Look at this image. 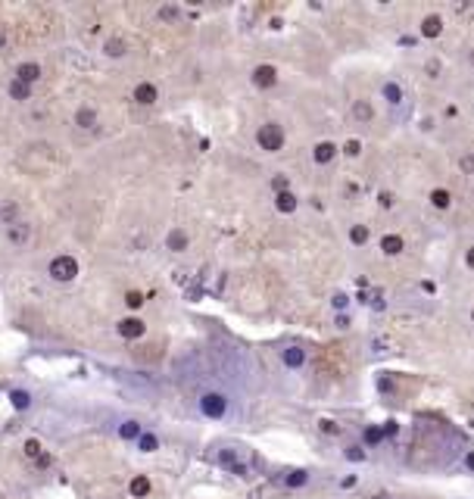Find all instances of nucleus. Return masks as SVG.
<instances>
[{"mask_svg": "<svg viewBox=\"0 0 474 499\" xmlns=\"http://www.w3.org/2000/svg\"><path fill=\"white\" fill-rule=\"evenodd\" d=\"M138 440H141V450H143V452H153V450H156V437L147 434V437H138Z\"/></svg>", "mask_w": 474, "mask_h": 499, "instance_id": "c756f323", "label": "nucleus"}, {"mask_svg": "<svg viewBox=\"0 0 474 499\" xmlns=\"http://www.w3.org/2000/svg\"><path fill=\"white\" fill-rule=\"evenodd\" d=\"M75 122H78V128H94V125H97V113L91 106H81L78 113H75Z\"/></svg>", "mask_w": 474, "mask_h": 499, "instance_id": "4468645a", "label": "nucleus"}, {"mask_svg": "<svg viewBox=\"0 0 474 499\" xmlns=\"http://www.w3.org/2000/svg\"><path fill=\"white\" fill-rule=\"evenodd\" d=\"M427 200H430V206H434V209H440V213L452 206V193L446 190V188H434V190H430V197H427Z\"/></svg>", "mask_w": 474, "mask_h": 499, "instance_id": "ddd939ff", "label": "nucleus"}, {"mask_svg": "<svg viewBox=\"0 0 474 499\" xmlns=\"http://www.w3.org/2000/svg\"><path fill=\"white\" fill-rule=\"evenodd\" d=\"M334 156H337V143L334 141H318L315 150H312V159H315L318 166H328Z\"/></svg>", "mask_w": 474, "mask_h": 499, "instance_id": "0eeeda50", "label": "nucleus"}, {"mask_svg": "<svg viewBox=\"0 0 474 499\" xmlns=\"http://www.w3.org/2000/svg\"><path fill=\"white\" fill-rule=\"evenodd\" d=\"M378 203H380L384 209H390V206H393V193H390V190H384V193L378 197Z\"/></svg>", "mask_w": 474, "mask_h": 499, "instance_id": "473e14b6", "label": "nucleus"}, {"mask_svg": "<svg viewBox=\"0 0 474 499\" xmlns=\"http://www.w3.org/2000/svg\"><path fill=\"white\" fill-rule=\"evenodd\" d=\"M128 490H131V496H147V493H150V480L143 477V475H138V477L128 484Z\"/></svg>", "mask_w": 474, "mask_h": 499, "instance_id": "a211bd4d", "label": "nucleus"}, {"mask_svg": "<svg viewBox=\"0 0 474 499\" xmlns=\"http://www.w3.org/2000/svg\"><path fill=\"white\" fill-rule=\"evenodd\" d=\"M41 78V66L38 63H22L19 69H16V81H22V84H35Z\"/></svg>", "mask_w": 474, "mask_h": 499, "instance_id": "9b49d317", "label": "nucleus"}, {"mask_svg": "<svg viewBox=\"0 0 474 499\" xmlns=\"http://www.w3.org/2000/svg\"><path fill=\"white\" fill-rule=\"evenodd\" d=\"M200 409H203V415H209V418H222L225 409H228V400L222 393H203Z\"/></svg>", "mask_w": 474, "mask_h": 499, "instance_id": "7ed1b4c3", "label": "nucleus"}, {"mask_svg": "<svg viewBox=\"0 0 474 499\" xmlns=\"http://www.w3.org/2000/svg\"><path fill=\"white\" fill-rule=\"evenodd\" d=\"M353 116H356L359 122H368L371 116H375V109H371L368 100H356V103H353Z\"/></svg>", "mask_w": 474, "mask_h": 499, "instance_id": "f3484780", "label": "nucleus"}, {"mask_svg": "<svg viewBox=\"0 0 474 499\" xmlns=\"http://www.w3.org/2000/svg\"><path fill=\"white\" fill-rule=\"evenodd\" d=\"M343 153H346V156H359V153H362V143L356 141V138H350V141L343 143Z\"/></svg>", "mask_w": 474, "mask_h": 499, "instance_id": "393cba45", "label": "nucleus"}, {"mask_svg": "<svg viewBox=\"0 0 474 499\" xmlns=\"http://www.w3.org/2000/svg\"><path fill=\"white\" fill-rule=\"evenodd\" d=\"M103 50H106V56H125V41L122 38H109L103 44Z\"/></svg>", "mask_w": 474, "mask_h": 499, "instance_id": "aec40b11", "label": "nucleus"}, {"mask_svg": "<svg viewBox=\"0 0 474 499\" xmlns=\"http://www.w3.org/2000/svg\"><path fill=\"white\" fill-rule=\"evenodd\" d=\"M281 359H284L287 368H300L303 362H306V350H303V346H287V350L281 353Z\"/></svg>", "mask_w": 474, "mask_h": 499, "instance_id": "f8f14e48", "label": "nucleus"}, {"mask_svg": "<svg viewBox=\"0 0 474 499\" xmlns=\"http://www.w3.org/2000/svg\"><path fill=\"white\" fill-rule=\"evenodd\" d=\"M253 84H256L259 91L275 88V84H278V69H275V66H268V63L256 66V69H253Z\"/></svg>", "mask_w": 474, "mask_h": 499, "instance_id": "39448f33", "label": "nucleus"}, {"mask_svg": "<svg viewBox=\"0 0 474 499\" xmlns=\"http://www.w3.org/2000/svg\"><path fill=\"white\" fill-rule=\"evenodd\" d=\"M256 143L265 150V153H278V150L284 147V128L278 122H265L256 131Z\"/></svg>", "mask_w": 474, "mask_h": 499, "instance_id": "f257e3e1", "label": "nucleus"}, {"mask_svg": "<svg viewBox=\"0 0 474 499\" xmlns=\"http://www.w3.org/2000/svg\"><path fill=\"white\" fill-rule=\"evenodd\" d=\"M275 206H278V213L290 215V213H296L300 200H296V193H293V190H281V193H275Z\"/></svg>", "mask_w": 474, "mask_h": 499, "instance_id": "1a4fd4ad", "label": "nucleus"}, {"mask_svg": "<svg viewBox=\"0 0 474 499\" xmlns=\"http://www.w3.org/2000/svg\"><path fill=\"white\" fill-rule=\"evenodd\" d=\"M125 303H128L131 309H141L143 306V293H138V290H131V293H125Z\"/></svg>", "mask_w": 474, "mask_h": 499, "instance_id": "a878e982", "label": "nucleus"}, {"mask_svg": "<svg viewBox=\"0 0 474 499\" xmlns=\"http://www.w3.org/2000/svg\"><path fill=\"white\" fill-rule=\"evenodd\" d=\"M75 275H78V262L72 256H56L50 262V278L53 281H72Z\"/></svg>", "mask_w": 474, "mask_h": 499, "instance_id": "f03ea898", "label": "nucleus"}, {"mask_svg": "<svg viewBox=\"0 0 474 499\" xmlns=\"http://www.w3.org/2000/svg\"><path fill=\"white\" fill-rule=\"evenodd\" d=\"M346 459H365V452H362L359 446H350V450H346Z\"/></svg>", "mask_w": 474, "mask_h": 499, "instance_id": "72a5a7b5", "label": "nucleus"}, {"mask_svg": "<svg viewBox=\"0 0 474 499\" xmlns=\"http://www.w3.org/2000/svg\"><path fill=\"white\" fill-rule=\"evenodd\" d=\"M272 188H275L278 193H281V190H290V188H287V178H284V175H278V178H272Z\"/></svg>", "mask_w": 474, "mask_h": 499, "instance_id": "2f4dec72", "label": "nucleus"}, {"mask_svg": "<svg viewBox=\"0 0 474 499\" xmlns=\"http://www.w3.org/2000/svg\"><path fill=\"white\" fill-rule=\"evenodd\" d=\"M25 238H28V225H22V222H19V225H13V228H10V240H13V243H22Z\"/></svg>", "mask_w": 474, "mask_h": 499, "instance_id": "4be33fe9", "label": "nucleus"}, {"mask_svg": "<svg viewBox=\"0 0 474 499\" xmlns=\"http://www.w3.org/2000/svg\"><path fill=\"white\" fill-rule=\"evenodd\" d=\"M468 63H471V66H474V50H471V56H468Z\"/></svg>", "mask_w": 474, "mask_h": 499, "instance_id": "ea45409f", "label": "nucleus"}, {"mask_svg": "<svg viewBox=\"0 0 474 499\" xmlns=\"http://www.w3.org/2000/svg\"><path fill=\"white\" fill-rule=\"evenodd\" d=\"M287 484H290V487H303V484H306V471H293V475L287 477Z\"/></svg>", "mask_w": 474, "mask_h": 499, "instance_id": "c85d7f7f", "label": "nucleus"}, {"mask_svg": "<svg viewBox=\"0 0 474 499\" xmlns=\"http://www.w3.org/2000/svg\"><path fill=\"white\" fill-rule=\"evenodd\" d=\"M321 430H325V434H337V425L334 421H321Z\"/></svg>", "mask_w": 474, "mask_h": 499, "instance_id": "4c0bfd02", "label": "nucleus"}, {"mask_svg": "<svg viewBox=\"0 0 474 499\" xmlns=\"http://www.w3.org/2000/svg\"><path fill=\"white\" fill-rule=\"evenodd\" d=\"M380 94H384V100H387V103H393V106H396V103H403V97H405V94H403V88H400L396 81H387Z\"/></svg>", "mask_w": 474, "mask_h": 499, "instance_id": "2eb2a0df", "label": "nucleus"}, {"mask_svg": "<svg viewBox=\"0 0 474 499\" xmlns=\"http://www.w3.org/2000/svg\"><path fill=\"white\" fill-rule=\"evenodd\" d=\"M175 16H178L175 6H166V10H159V19H175Z\"/></svg>", "mask_w": 474, "mask_h": 499, "instance_id": "c9c22d12", "label": "nucleus"}, {"mask_svg": "<svg viewBox=\"0 0 474 499\" xmlns=\"http://www.w3.org/2000/svg\"><path fill=\"white\" fill-rule=\"evenodd\" d=\"M403 250H405V240L400 238V234H384V238H380V253H384V256H400Z\"/></svg>", "mask_w": 474, "mask_h": 499, "instance_id": "9d476101", "label": "nucleus"}, {"mask_svg": "<svg viewBox=\"0 0 474 499\" xmlns=\"http://www.w3.org/2000/svg\"><path fill=\"white\" fill-rule=\"evenodd\" d=\"M0 47H3V31H0Z\"/></svg>", "mask_w": 474, "mask_h": 499, "instance_id": "a19ab883", "label": "nucleus"}, {"mask_svg": "<svg viewBox=\"0 0 474 499\" xmlns=\"http://www.w3.org/2000/svg\"><path fill=\"white\" fill-rule=\"evenodd\" d=\"M16 213H19V209H16V206H10V203H6V206L0 209V215H3V218H16Z\"/></svg>", "mask_w": 474, "mask_h": 499, "instance_id": "f704fd0d", "label": "nucleus"}, {"mask_svg": "<svg viewBox=\"0 0 474 499\" xmlns=\"http://www.w3.org/2000/svg\"><path fill=\"white\" fill-rule=\"evenodd\" d=\"M368 238H371L368 225H353V228H350V240L356 243V247H365V243H368Z\"/></svg>", "mask_w": 474, "mask_h": 499, "instance_id": "dca6fc26", "label": "nucleus"}, {"mask_svg": "<svg viewBox=\"0 0 474 499\" xmlns=\"http://www.w3.org/2000/svg\"><path fill=\"white\" fill-rule=\"evenodd\" d=\"M116 331H118V337H125V340H138V337H143L147 325H143L138 315H128V318H122L116 325Z\"/></svg>", "mask_w": 474, "mask_h": 499, "instance_id": "20e7f679", "label": "nucleus"}, {"mask_svg": "<svg viewBox=\"0 0 474 499\" xmlns=\"http://www.w3.org/2000/svg\"><path fill=\"white\" fill-rule=\"evenodd\" d=\"M380 437H384L380 428H365V443H380Z\"/></svg>", "mask_w": 474, "mask_h": 499, "instance_id": "bb28decb", "label": "nucleus"}, {"mask_svg": "<svg viewBox=\"0 0 474 499\" xmlns=\"http://www.w3.org/2000/svg\"><path fill=\"white\" fill-rule=\"evenodd\" d=\"M118 434H122L125 440H138L141 437V425H138V421H125V425L118 428Z\"/></svg>", "mask_w": 474, "mask_h": 499, "instance_id": "412c9836", "label": "nucleus"}, {"mask_svg": "<svg viewBox=\"0 0 474 499\" xmlns=\"http://www.w3.org/2000/svg\"><path fill=\"white\" fill-rule=\"evenodd\" d=\"M168 250H175V253L188 250V234H184V231H172V234H168Z\"/></svg>", "mask_w": 474, "mask_h": 499, "instance_id": "6ab92c4d", "label": "nucleus"}, {"mask_svg": "<svg viewBox=\"0 0 474 499\" xmlns=\"http://www.w3.org/2000/svg\"><path fill=\"white\" fill-rule=\"evenodd\" d=\"M471 321H474V309H471Z\"/></svg>", "mask_w": 474, "mask_h": 499, "instance_id": "79ce46f5", "label": "nucleus"}, {"mask_svg": "<svg viewBox=\"0 0 474 499\" xmlns=\"http://www.w3.org/2000/svg\"><path fill=\"white\" fill-rule=\"evenodd\" d=\"M440 35H443V16H437V13L425 16L421 19V38H440Z\"/></svg>", "mask_w": 474, "mask_h": 499, "instance_id": "6e6552de", "label": "nucleus"}, {"mask_svg": "<svg viewBox=\"0 0 474 499\" xmlns=\"http://www.w3.org/2000/svg\"><path fill=\"white\" fill-rule=\"evenodd\" d=\"M134 100H138L141 106H153L156 100H159V91H156V84H150V81H141L138 88H134Z\"/></svg>", "mask_w": 474, "mask_h": 499, "instance_id": "423d86ee", "label": "nucleus"}, {"mask_svg": "<svg viewBox=\"0 0 474 499\" xmlns=\"http://www.w3.org/2000/svg\"><path fill=\"white\" fill-rule=\"evenodd\" d=\"M465 265H468V268H474V247H468V250H465Z\"/></svg>", "mask_w": 474, "mask_h": 499, "instance_id": "e433bc0d", "label": "nucleus"}, {"mask_svg": "<svg viewBox=\"0 0 474 499\" xmlns=\"http://www.w3.org/2000/svg\"><path fill=\"white\" fill-rule=\"evenodd\" d=\"M443 116H446V119H455V116H459V109H455V106H446Z\"/></svg>", "mask_w": 474, "mask_h": 499, "instance_id": "58836bf2", "label": "nucleus"}, {"mask_svg": "<svg viewBox=\"0 0 474 499\" xmlns=\"http://www.w3.org/2000/svg\"><path fill=\"white\" fill-rule=\"evenodd\" d=\"M10 400L16 403V409H28V393H25V390H13V396H10Z\"/></svg>", "mask_w": 474, "mask_h": 499, "instance_id": "b1692460", "label": "nucleus"}, {"mask_svg": "<svg viewBox=\"0 0 474 499\" xmlns=\"http://www.w3.org/2000/svg\"><path fill=\"white\" fill-rule=\"evenodd\" d=\"M334 309H346V303H350V297H346V293H334Z\"/></svg>", "mask_w": 474, "mask_h": 499, "instance_id": "7c9ffc66", "label": "nucleus"}, {"mask_svg": "<svg viewBox=\"0 0 474 499\" xmlns=\"http://www.w3.org/2000/svg\"><path fill=\"white\" fill-rule=\"evenodd\" d=\"M10 94H13V97H19V100H28V84H22V81H16V78H13Z\"/></svg>", "mask_w": 474, "mask_h": 499, "instance_id": "5701e85b", "label": "nucleus"}, {"mask_svg": "<svg viewBox=\"0 0 474 499\" xmlns=\"http://www.w3.org/2000/svg\"><path fill=\"white\" fill-rule=\"evenodd\" d=\"M25 455H31V459L41 455V443H38V440H25Z\"/></svg>", "mask_w": 474, "mask_h": 499, "instance_id": "cd10ccee", "label": "nucleus"}]
</instances>
